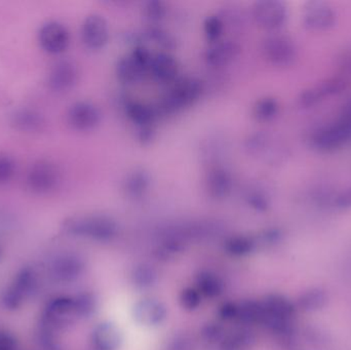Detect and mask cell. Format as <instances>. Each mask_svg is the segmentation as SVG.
Returning a JSON list of instances; mask_svg holds the SVG:
<instances>
[{
	"label": "cell",
	"mask_w": 351,
	"mask_h": 350,
	"mask_svg": "<svg viewBox=\"0 0 351 350\" xmlns=\"http://www.w3.org/2000/svg\"><path fill=\"white\" fill-rule=\"evenodd\" d=\"M346 111H350V112H351V106L350 107V108L348 109V110Z\"/></svg>",
	"instance_id": "1f68e13d"
},
{
	"label": "cell",
	"mask_w": 351,
	"mask_h": 350,
	"mask_svg": "<svg viewBox=\"0 0 351 350\" xmlns=\"http://www.w3.org/2000/svg\"><path fill=\"white\" fill-rule=\"evenodd\" d=\"M239 45L235 41L221 39L210 43L204 51V60L208 65L215 68L229 65L239 55Z\"/></svg>",
	"instance_id": "9a60e30c"
},
{
	"label": "cell",
	"mask_w": 351,
	"mask_h": 350,
	"mask_svg": "<svg viewBox=\"0 0 351 350\" xmlns=\"http://www.w3.org/2000/svg\"><path fill=\"white\" fill-rule=\"evenodd\" d=\"M167 14H168V6L166 2L162 0H149L144 4V18L152 24L156 25L162 22L166 18Z\"/></svg>",
	"instance_id": "cb8c5ba5"
},
{
	"label": "cell",
	"mask_w": 351,
	"mask_h": 350,
	"mask_svg": "<svg viewBox=\"0 0 351 350\" xmlns=\"http://www.w3.org/2000/svg\"><path fill=\"white\" fill-rule=\"evenodd\" d=\"M37 340L45 350H58V343L53 335V328L41 322L37 332Z\"/></svg>",
	"instance_id": "4316f807"
},
{
	"label": "cell",
	"mask_w": 351,
	"mask_h": 350,
	"mask_svg": "<svg viewBox=\"0 0 351 350\" xmlns=\"http://www.w3.org/2000/svg\"><path fill=\"white\" fill-rule=\"evenodd\" d=\"M41 49L51 55L65 53L70 45V32L65 25L59 22H49L41 27L38 33Z\"/></svg>",
	"instance_id": "9c48e42d"
},
{
	"label": "cell",
	"mask_w": 351,
	"mask_h": 350,
	"mask_svg": "<svg viewBox=\"0 0 351 350\" xmlns=\"http://www.w3.org/2000/svg\"><path fill=\"white\" fill-rule=\"evenodd\" d=\"M0 350H16V341L10 333L0 331Z\"/></svg>",
	"instance_id": "f1b7e54d"
},
{
	"label": "cell",
	"mask_w": 351,
	"mask_h": 350,
	"mask_svg": "<svg viewBox=\"0 0 351 350\" xmlns=\"http://www.w3.org/2000/svg\"><path fill=\"white\" fill-rule=\"evenodd\" d=\"M146 39L164 49H173L176 47V40L172 34L164 29L156 26L150 27L144 33Z\"/></svg>",
	"instance_id": "603a6c76"
},
{
	"label": "cell",
	"mask_w": 351,
	"mask_h": 350,
	"mask_svg": "<svg viewBox=\"0 0 351 350\" xmlns=\"http://www.w3.org/2000/svg\"><path fill=\"white\" fill-rule=\"evenodd\" d=\"M336 205L340 209H350L351 208V187L342 191L335 201Z\"/></svg>",
	"instance_id": "f546056e"
},
{
	"label": "cell",
	"mask_w": 351,
	"mask_h": 350,
	"mask_svg": "<svg viewBox=\"0 0 351 350\" xmlns=\"http://www.w3.org/2000/svg\"><path fill=\"white\" fill-rule=\"evenodd\" d=\"M115 72L121 84H134L148 73V70L130 53L119 60Z\"/></svg>",
	"instance_id": "e0dca14e"
},
{
	"label": "cell",
	"mask_w": 351,
	"mask_h": 350,
	"mask_svg": "<svg viewBox=\"0 0 351 350\" xmlns=\"http://www.w3.org/2000/svg\"><path fill=\"white\" fill-rule=\"evenodd\" d=\"M303 21L305 26L311 30H327L335 25L336 14L326 2L311 1L305 6Z\"/></svg>",
	"instance_id": "5bb4252c"
},
{
	"label": "cell",
	"mask_w": 351,
	"mask_h": 350,
	"mask_svg": "<svg viewBox=\"0 0 351 350\" xmlns=\"http://www.w3.org/2000/svg\"><path fill=\"white\" fill-rule=\"evenodd\" d=\"M16 173V164L12 158L5 154H0V186L8 184Z\"/></svg>",
	"instance_id": "83f0119b"
},
{
	"label": "cell",
	"mask_w": 351,
	"mask_h": 350,
	"mask_svg": "<svg viewBox=\"0 0 351 350\" xmlns=\"http://www.w3.org/2000/svg\"><path fill=\"white\" fill-rule=\"evenodd\" d=\"M77 65L71 60L57 62L49 71L47 84L53 92H68L74 88L78 80Z\"/></svg>",
	"instance_id": "30bf717a"
},
{
	"label": "cell",
	"mask_w": 351,
	"mask_h": 350,
	"mask_svg": "<svg viewBox=\"0 0 351 350\" xmlns=\"http://www.w3.org/2000/svg\"><path fill=\"white\" fill-rule=\"evenodd\" d=\"M263 57L274 66L291 65L297 57V49L294 41L282 34L270 35L262 42Z\"/></svg>",
	"instance_id": "3957f363"
},
{
	"label": "cell",
	"mask_w": 351,
	"mask_h": 350,
	"mask_svg": "<svg viewBox=\"0 0 351 350\" xmlns=\"http://www.w3.org/2000/svg\"><path fill=\"white\" fill-rule=\"evenodd\" d=\"M343 82L340 79H329L327 82L322 84L321 86H317V88H311V90H305L300 96V104L304 107L313 106L319 102V100L326 96L330 95L337 94L341 92L343 88Z\"/></svg>",
	"instance_id": "ac0fdd59"
},
{
	"label": "cell",
	"mask_w": 351,
	"mask_h": 350,
	"mask_svg": "<svg viewBox=\"0 0 351 350\" xmlns=\"http://www.w3.org/2000/svg\"><path fill=\"white\" fill-rule=\"evenodd\" d=\"M152 178L149 171L142 166H136L125 173L121 181V190L130 199H143L152 188Z\"/></svg>",
	"instance_id": "8fae6325"
},
{
	"label": "cell",
	"mask_w": 351,
	"mask_h": 350,
	"mask_svg": "<svg viewBox=\"0 0 351 350\" xmlns=\"http://www.w3.org/2000/svg\"><path fill=\"white\" fill-rule=\"evenodd\" d=\"M204 184L206 193L210 199L223 201L232 192V175L226 168L213 166L206 173Z\"/></svg>",
	"instance_id": "7c38bea8"
},
{
	"label": "cell",
	"mask_w": 351,
	"mask_h": 350,
	"mask_svg": "<svg viewBox=\"0 0 351 350\" xmlns=\"http://www.w3.org/2000/svg\"><path fill=\"white\" fill-rule=\"evenodd\" d=\"M351 139V112L346 111L341 119L335 125L319 131L313 138L315 147L324 151L341 147Z\"/></svg>",
	"instance_id": "8992f818"
},
{
	"label": "cell",
	"mask_w": 351,
	"mask_h": 350,
	"mask_svg": "<svg viewBox=\"0 0 351 350\" xmlns=\"http://www.w3.org/2000/svg\"><path fill=\"white\" fill-rule=\"evenodd\" d=\"M110 31L108 22L99 14H90L82 25V39L84 45L92 51H100L109 42Z\"/></svg>",
	"instance_id": "52a82bcc"
},
{
	"label": "cell",
	"mask_w": 351,
	"mask_h": 350,
	"mask_svg": "<svg viewBox=\"0 0 351 350\" xmlns=\"http://www.w3.org/2000/svg\"><path fill=\"white\" fill-rule=\"evenodd\" d=\"M225 25L222 18L217 14L206 16L204 22V34L208 43L216 42L222 39Z\"/></svg>",
	"instance_id": "7402d4cb"
},
{
	"label": "cell",
	"mask_w": 351,
	"mask_h": 350,
	"mask_svg": "<svg viewBox=\"0 0 351 350\" xmlns=\"http://www.w3.org/2000/svg\"><path fill=\"white\" fill-rule=\"evenodd\" d=\"M309 295H311V297L307 296V300H305V302L307 301V308H317V306H321L322 302L325 301V295H324L322 292H311Z\"/></svg>",
	"instance_id": "4dcf8cb0"
},
{
	"label": "cell",
	"mask_w": 351,
	"mask_h": 350,
	"mask_svg": "<svg viewBox=\"0 0 351 350\" xmlns=\"http://www.w3.org/2000/svg\"><path fill=\"white\" fill-rule=\"evenodd\" d=\"M59 182V168L49 162H37L27 173V187L29 190L38 195L51 192Z\"/></svg>",
	"instance_id": "5b68a950"
},
{
	"label": "cell",
	"mask_w": 351,
	"mask_h": 350,
	"mask_svg": "<svg viewBox=\"0 0 351 350\" xmlns=\"http://www.w3.org/2000/svg\"><path fill=\"white\" fill-rule=\"evenodd\" d=\"M253 18L262 28L278 30L288 20V8L280 0H260L253 5Z\"/></svg>",
	"instance_id": "277c9868"
},
{
	"label": "cell",
	"mask_w": 351,
	"mask_h": 350,
	"mask_svg": "<svg viewBox=\"0 0 351 350\" xmlns=\"http://www.w3.org/2000/svg\"><path fill=\"white\" fill-rule=\"evenodd\" d=\"M125 110L130 121L137 125L138 129L152 127L154 125L156 112L148 105L137 101H128L125 104Z\"/></svg>",
	"instance_id": "d6986e66"
},
{
	"label": "cell",
	"mask_w": 351,
	"mask_h": 350,
	"mask_svg": "<svg viewBox=\"0 0 351 350\" xmlns=\"http://www.w3.org/2000/svg\"><path fill=\"white\" fill-rule=\"evenodd\" d=\"M12 123L16 129L23 132H36L45 123L43 115L33 109H19L12 114Z\"/></svg>",
	"instance_id": "ffe728a7"
},
{
	"label": "cell",
	"mask_w": 351,
	"mask_h": 350,
	"mask_svg": "<svg viewBox=\"0 0 351 350\" xmlns=\"http://www.w3.org/2000/svg\"><path fill=\"white\" fill-rule=\"evenodd\" d=\"M243 193V199L254 209L264 211L269 207V197L261 187L249 186Z\"/></svg>",
	"instance_id": "d4e9b609"
},
{
	"label": "cell",
	"mask_w": 351,
	"mask_h": 350,
	"mask_svg": "<svg viewBox=\"0 0 351 350\" xmlns=\"http://www.w3.org/2000/svg\"><path fill=\"white\" fill-rule=\"evenodd\" d=\"M102 113L94 103L78 101L71 105L67 113V121L72 129L78 132H88L96 129L101 123Z\"/></svg>",
	"instance_id": "ba28073f"
},
{
	"label": "cell",
	"mask_w": 351,
	"mask_h": 350,
	"mask_svg": "<svg viewBox=\"0 0 351 350\" xmlns=\"http://www.w3.org/2000/svg\"><path fill=\"white\" fill-rule=\"evenodd\" d=\"M36 287V273L29 267L23 268L16 275L12 285L2 294V304L8 310H16L22 305L25 299L35 291Z\"/></svg>",
	"instance_id": "7a4b0ae2"
},
{
	"label": "cell",
	"mask_w": 351,
	"mask_h": 350,
	"mask_svg": "<svg viewBox=\"0 0 351 350\" xmlns=\"http://www.w3.org/2000/svg\"><path fill=\"white\" fill-rule=\"evenodd\" d=\"M66 227L72 234L98 236L112 232L114 224L103 216H84L72 218L66 224Z\"/></svg>",
	"instance_id": "4fadbf2b"
},
{
	"label": "cell",
	"mask_w": 351,
	"mask_h": 350,
	"mask_svg": "<svg viewBox=\"0 0 351 350\" xmlns=\"http://www.w3.org/2000/svg\"><path fill=\"white\" fill-rule=\"evenodd\" d=\"M204 92L199 80L194 77L180 78L176 80L160 104V112L173 114L195 104Z\"/></svg>",
	"instance_id": "6da1fadb"
},
{
	"label": "cell",
	"mask_w": 351,
	"mask_h": 350,
	"mask_svg": "<svg viewBox=\"0 0 351 350\" xmlns=\"http://www.w3.org/2000/svg\"><path fill=\"white\" fill-rule=\"evenodd\" d=\"M278 110H280V105L276 99L271 97H264L256 101L252 114L256 121L265 123L274 119L278 115Z\"/></svg>",
	"instance_id": "44dd1931"
},
{
	"label": "cell",
	"mask_w": 351,
	"mask_h": 350,
	"mask_svg": "<svg viewBox=\"0 0 351 350\" xmlns=\"http://www.w3.org/2000/svg\"><path fill=\"white\" fill-rule=\"evenodd\" d=\"M180 66L174 55L167 51L154 53L148 73L160 82H175L178 79Z\"/></svg>",
	"instance_id": "2e32d148"
},
{
	"label": "cell",
	"mask_w": 351,
	"mask_h": 350,
	"mask_svg": "<svg viewBox=\"0 0 351 350\" xmlns=\"http://www.w3.org/2000/svg\"><path fill=\"white\" fill-rule=\"evenodd\" d=\"M77 271V265L70 258L57 259L51 265V275L58 281H67L74 277Z\"/></svg>",
	"instance_id": "484cf974"
}]
</instances>
